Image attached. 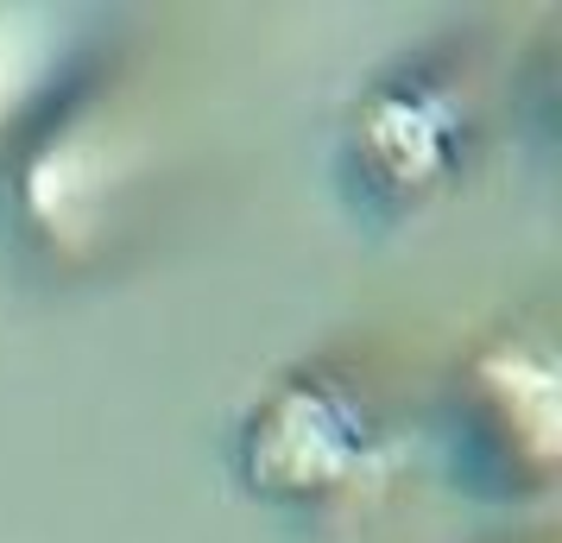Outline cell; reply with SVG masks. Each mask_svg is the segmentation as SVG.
Masks as SVG:
<instances>
[{
    "mask_svg": "<svg viewBox=\"0 0 562 543\" xmlns=\"http://www.w3.org/2000/svg\"><path fill=\"white\" fill-rule=\"evenodd\" d=\"M456 449L486 493H543L557 480V361L531 341H499L456 386Z\"/></svg>",
    "mask_w": 562,
    "mask_h": 543,
    "instance_id": "cell-1",
    "label": "cell"
},
{
    "mask_svg": "<svg viewBox=\"0 0 562 543\" xmlns=\"http://www.w3.org/2000/svg\"><path fill=\"white\" fill-rule=\"evenodd\" d=\"M360 455V417L348 398H335L316 380H291V386L254 411L240 462L247 480L272 499H323L329 487H341L355 474Z\"/></svg>",
    "mask_w": 562,
    "mask_h": 543,
    "instance_id": "cell-2",
    "label": "cell"
}]
</instances>
